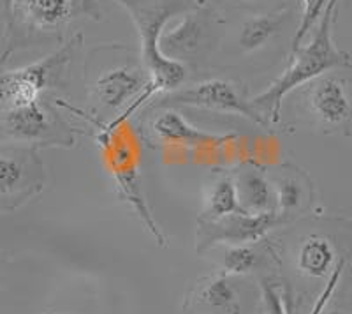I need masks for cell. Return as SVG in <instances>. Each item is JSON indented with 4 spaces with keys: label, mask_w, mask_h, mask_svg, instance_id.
Wrapping results in <instances>:
<instances>
[{
    "label": "cell",
    "mask_w": 352,
    "mask_h": 314,
    "mask_svg": "<svg viewBox=\"0 0 352 314\" xmlns=\"http://www.w3.org/2000/svg\"><path fill=\"white\" fill-rule=\"evenodd\" d=\"M340 0H329L324 14L314 30L312 41L291 52L289 65L278 80L273 81L264 92L257 94L250 101L268 122L280 121V109L285 96L298 87L310 83L316 78L324 76L333 69H347L352 65L351 55L340 50L333 41V25Z\"/></svg>",
    "instance_id": "cell-1"
},
{
    "label": "cell",
    "mask_w": 352,
    "mask_h": 314,
    "mask_svg": "<svg viewBox=\"0 0 352 314\" xmlns=\"http://www.w3.org/2000/svg\"><path fill=\"white\" fill-rule=\"evenodd\" d=\"M127 11L140 34L141 62L157 92H171L184 83L187 67L160 50V37L171 18L197 9V0H115Z\"/></svg>",
    "instance_id": "cell-2"
},
{
    "label": "cell",
    "mask_w": 352,
    "mask_h": 314,
    "mask_svg": "<svg viewBox=\"0 0 352 314\" xmlns=\"http://www.w3.org/2000/svg\"><path fill=\"white\" fill-rule=\"evenodd\" d=\"M80 45L81 34H74L67 43H64L52 55L44 56L43 61L20 69L6 71L0 80L2 109L41 101L46 89L60 83L65 69L71 64L72 56Z\"/></svg>",
    "instance_id": "cell-3"
},
{
    "label": "cell",
    "mask_w": 352,
    "mask_h": 314,
    "mask_svg": "<svg viewBox=\"0 0 352 314\" xmlns=\"http://www.w3.org/2000/svg\"><path fill=\"white\" fill-rule=\"evenodd\" d=\"M46 168L34 145H2L0 150V209L12 210L43 191Z\"/></svg>",
    "instance_id": "cell-4"
},
{
    "label": "cell",
    "mask_w": 352,
    "mask_h": 314,
    "mask_svg": "<svg viewBox=\"0 0 352 314\" xmlns=\"http://www.w3.org/2000/svg\"><path fill=\"white\" fill-rule=\"evenodd\" d=\"M2 134L16 143L30 145H74V133L58 113L46 103H28L16 108L2 109Z\"/></svg>",
    "instance_id": "cell-5"
},
{
    "label": "cell",
    "mask_w": 352,
    "mask_h": 314,
    "mask_svg": "<svg viewBox=\"0 0 352 314\" xmlns=\"http://www.w3.org/2000/svg\"><path fill=\"white\" fill-rule=\"evenodd\" d=\"M169 106H188V108L212 109V112L236 113L261 127L268 125V121L261 115L252 101H247L241 96L236 85L228 80H220V78H210V80L190 85L187 89L171 90L160 99V103H157L155 108H169Z\"/></svg>",
    "instance_id": "cell-6"
},
{
    "label": "cell",
    "mask_w": 352,
    "mask_h": 314,
    "mask_svg": "<svg viewBox=\"0 0 352 314\" xmlns=\"http://www.w3.org/2000/svg\"><path fill=\"white\" fill-rule=\"evenodd\" d=\"M80 17L99 20L100 14L94 0H16L12 32L16 25H21L30 32L56 36Z\"/></svg>",
    "instance_id": "cell-7"
},
{
    "label": "cell",
    "mask_w": 352,
    "mask_h": 314,
    "mask_svg": "<svg viewBox=\"0 0 352 314\" xmlns=\"http://www.w3.org/2000/svg\"><path fill=\"white\" fill-rule=\"evenodd\" d=\"M303 101L324 129H349L352 122V87L345 78L324 74L305 85Z\"/></svg>",
    "instance_id": "cell-8"
},
{
    "label": "cell",
    "mask_w": 352,
    "mask_h": 314,
    "mask_svg": "<svg viewBox=\"0 0 352 314\" xmlns=\"http://www.w3.org/2000/svg\"><path fill=\"white\" fill-rule=\"evenodd\" d=\"M284 222V216L278 212L250 213L236 212L220 219H199V235H197V249L217 244L229 242L234 246L250 244L268 233L276 224Z\"/></svg>",
    "instance_id": "cell-9"
},
{
    "label": "cell",
    "mask_w": 352,
    "mask_h": 314,
    "mask_svg": "<svg viewBox=\"0 0 352 314\" xmlns=\"http://www.w3.org/2000/svg\"><path fill=\"white\" fill-rule=\"evenodd\" d=\"M111 149L109 154V168H111V175L116 182V189L118 194L124 198L125 202L131 205V209L138 213V218L144 224V228L155 237L159 242V246H166V237L162 231L159 230L155 219L152 216L146 198L143 194V187H141V177L138 174V165L134 161L129 145H108Z\"/></svg>",
    "instance_id": "cell-10"
},
{
    "label": "cell",
    "mask_w": 352,
    "mask_h": 314,
    "mask_svg": "<svg viewBox=\"0 0 352 314\" xmlns=\"http://www.w3.org/2000/svg\"><path fill=\"white\" fill-rule=\"evenodd\" d=\"M152 87V76L140 65L124 64L108 69L100 74L92 87V96L100 106L120 109L131 106L138 97Z\"/></svg>",
    "instance_id": "cell-11"
},
{
    "label": "cell",
    "mask_w": 352,
    "mask_h": 314,
    "mask_svg": "<svg viewBox=\"0 0 352 314\" xmlns=\"http://www.w3.org/2000/svg\"><path fill=\"white\" fill-rule=\"evenodd\" d=\"M203 11L185 12L184 20L175 28H168V32L160 37V50L173 59L178 61L184 56H190L206 48L210 39V23Z\"/></svg>",
    "instance_id": "cell-12"
},
{
    "label": "cell",
    "mask_w": 352,
    "mask_h": 314,
    "mask_svg": "<svg viewBox=\"0 0 352 314\" xmlns=\"http://www.w3.org/2000/svg\"><path fill=\"white\" fill-rule=\"evenodd\" d=\"M152 133L164 143L187 147H217L232 140V134H213L197 129L180 113L166 108L159 117L152 122Z\"/></svg>",
    "instance_id": "cell-13"
},
{
    "label": "cell",
    "mask_w": 352,
    "mask_h": 314,
    "mask_svg": "<svg viewBox=\"0 0 352 314\" xmlns=\"http://www.w3.org/2000/svg\"><path fill=\"white\" fill-rule=\"evenodd\" d=\"M185 309L199 314H240L236 291L228 275L204 278L185 300Z\"/></svg>",
    "instance_id": "cell-14"
},
{
    "label": "cell",
    "mask_w": 352,
    "mask_h": 314,
    "mask_svg": "<svg viewBox=\"0 0 352 314\" xmlns=\"http://www.w3.org/2000/svg\"><path fill=\"white\" fill-rule=\"evenodd\" d=\"M236 185L241 209L250 213L276 212L278 198L261 169L248 168L241 171L236 178Z\"/></svg>",
    "instance_id": "cell-15"
},
{
    "label": "cell",
    "mask_w": 352,
    "mask_h": 314,
    "mask_svg": "<svg viewBox=\"0 0 352 314\" xmlns=\"http://www.w3.org/2000/svg\"><path fill=\"white\" fill-rule=\"evenodd\" d=\"M335 247L328 238L312 235L300 246L298 251V269L308 278L320 279L331 272L335 265Z\"/></svg>",
    "instance_id": "cell-16"
},
{
    "label": "cell",
    "mask_w": 352,
    "mask_h": 314,
    "mask_svg": "<svg viewBox=\"0 0 352 314\" xmlns=\"http://www.w3.org/2000/svg\"><path fill=\"white\" fill-rule=\"evenodd\" d=\"M289 18V11L266 12L248 18L240 30V48L243 52H256L280 32L282 25Z\"/></svg>",
    "instance_id": "cell-17"
},
{
    "label": "cell",
    "mask_w": 352,
    "mask_h": 314,
    "mask_svg": "<svg viewBox=\"0 0 352 314\" xmlns=\"http://www.w3.org/2000/svg\"><path fill=\"white\" fill-rule=\"evenodd\" d=\"M236 212H247V210L241 209L236 178H232L231 175H224L213 185L208 198V207H206V212L203 213V218L220 219Z\"/></svg>",
    "instance_id": "cell-18"
},
{
    "label": "cell",
    "mask_w": 352,
    "mask_h": 314,
    "mask_svg": "<svg viewBox=\"0 0 352 314\" xmlns=\"http://www.w3.org/2000/svg\"><path fill=\"white\" fill-rule=\"evenodd\" d=\"M344 269H345V258H342L340 262H338V265H336V269L333 270V274H331V278H329V281L326 282L324 291L320 293V297H319V300H317L316 307H314L312 314H320L322 311H324L326 304H328V300L331 298L333 291L336 290L338 282H340ZM264 309H266V314H285L284 304H282L280 297L275 293V290H273V288L264 286Z\"/></svg>",
    "instance_id": "cell-19"
},
{
    "label": "cell",
    "mask_w": 352,
    "mask_h": 314,
    "mask_svg": "<svg viewBox=\"0 0 352 314\" xmlns=\"http://www.w3.org/2000/svg\"><path fill=\"white\" fill-rule=\"evenodd\" d=\"M328 4L329 0H301L303 12H301V21L296 28V34L292 37L291 52H296L301 46V43L305 41V37L308 36V32L317 27V23H319L322 14H324Z\"/></svg>",
    "instance_id": "cell-20"
},
{
    "label": "cell",
    "mask_w": 352,
    "mask_h": 314,
    "mask_svg": "<svg viewBox=\"0 0 352 314\" xmlns=\"http://www.w3.org/2000/svg\"><path fill=\"white\" fill-rule=\"evenodd\" d=\"M261 253L256 247H250L248 244H240L231 249L226 251L224 254V269L229 274H245L250 272L254 266L259 265Z\"/></svg>",
    "instance_id": "cell-21"
},
{
    "label": "cell",
    "mask_w": 352,
    "mask_h": 314,
    "mask_svg": "<svg viewBox=\"0 0 352 314\" xmlns=\"http://www.w3.org/2000/svg\"><path fill=\"white\" fill-rule=\"evenodd\" d=\"M0 2H2V21H4L2 45H6L12 34V25H14V6H16V0H0Z\"/></svg>",
    "instance_id": "cell-22"
},
{
    "label": "cell",
    "mask_w": 352,
    "mask_h": 314,
    "mask_svg": "<svg viewBox=\"0 0 352 314\" xmlns=\"http://www.w3.org/2000/svg\"><path fill=\"white\" fill-rule=\"evenodd\" d=\"M206 2H208V0H197V6H199V8H203V6H206Z\"/></svg>",
    "instance_id": "cell-23"
},
{
    "label": "cell",
    "mask_w": 352,
    "mask_h": 314,
    "mask_svg": "<svg viewBox=\"0 0 352 314\" xmlns=\"http://www.w3.org/2000/svg\"><path fill=\"white\" fill-rule=\"evenodd\" d=\"M48 314H55V313H48Z\"/></svg>",
    "instance_id": "cell-24"
}]
</instances>
